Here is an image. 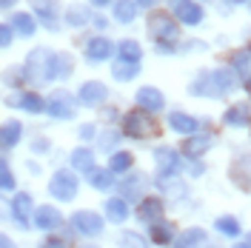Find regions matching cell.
<instances>
[{"instance_id":"6da1fadb","label":"cell","mask_w":251,"mask_h":248,"mask_svg":"<svg viewBox=\"0 0 251 248\" xmlns=\"http://www.w3.org/2000/svg\"><path fill=\"white\" fill-rule=\"evenodd\" d=\"M149 37L160 46V51H172V43H177V37H180V23H174L169 12H151L149 15Z\"/></svg>"},{"instance_id":"7a4b0ae2","label":"cell","mask_w":251,"mask_h":248,"mask_svg":"<svg viewBox=\"0 0 251 248\" xmlns=\"http://www.w3.org/2000/svg\"><path fill=\"white\" fill-rule=\"evenodd\" d=\"M123 134L131 140L160 137V123L154 120V114H149L146 109H134L123 117Z\"/></svg>"},{"instance_id":"3957f363","label":"cell","mask_w":251,"mask_h":248,"mask_svg":"<svg viewBox=\"0 0 251 248\" xmlns=\"http://www.w3.org/2000/svg\"><path fill=\"white\" fill-rule=\"evenodd\" d=\"M49 194L54 197V200L60 202H69L77 197V177H75V171H54L51 174V183H49Z\"/></svg>"},{"instance_id":"277c9868","label":"cell","mask_w":251,"mask_h":248,"mask_svg":"<svg viewBox=\"0 0 251 248\" xmlns=\"http://www.w3.org/2000/svg\"><path fill=\"white\" fill-rule=\"evenodd\" d=\"M228 180H231L240 191L251 194V154H243V157H237V160H231V166H228Z\"/></svg>"},{"instance_id":"5b68a950","label":"cell","mask_w":251,"mask_h":248,"mask_svg":"<svg viewBox=\"0 0 251 248\" xmlns=\"http://www.w3.org/2000/svg\"><path fill=\"white\" fill-rule=\"evenodd\" d=\"M46 109L54 120H69V117H75V97L69 92H63V89H57V92H51Z\"/></svg>"},{"instance_id":"8992f818","label":"cell","mask_w":251,"mask_h":248,"mask_svg":"<svg viewBox=\"0 0 251 248\" xmlns=\"http://www.w3.org/2000/svg\"><path fill=\"white\" fill-rule=\"evenodd\" d=\"M72 228L83 237H97L103 231V217L97 211H75L72 214Z\"/></svg>"},{"instance_id":"52a82bcc","label":"cell","mask_w":251,"mask_h":248,"mask_svg":"<svg viewBox=\"0 0 251 248\" xmlns=\"http://www.w3.org/2000/svg\"><path fill=\"white\" fill-rule=\"evenodd\" d=\"M172 9H174V17L180 23H186V26H200L205 17L203 6L194 3V0H172Z\"/></svg>"},{"instance_id":"ba28073f","label":"cell","mask_w":251,"mask_h":248,"mask_svg":"<svg viewBox=\"0 0 251 248\" xmlns=\"http://www.w3.org/2000/svg\"><path fill=\"white\" fill-rule=\"evenodd\" d=\"M51 57H54V51H49V49H34V51L29 54V60H26V72H29V77L49 80Z\"/></svg>"},{"instance_id":"9c48e42d","label":"cell","mask_w":251,"mask_h":248,"mask_svg":"<svg viewBox=\"0 0 251 248\" xmlns=\"http://www.w3.org/2000/svg\"><path fill=\"white\" fill-rule=\"evenodd\" d=\"M163 214H166V202L160 200V197H146V200H140V208H137V220L140 223L154 225V223L163 220Z\"/></svg>"},{"instance_id":"30bf717a","label":"cell","mask_w":251,"mask_h":248,"mask_svg":"<svg viewBox=\"0 0 251 248\" xmlns=\"http://www.w3.org/2000/svg\"><path fill=\"white\" fill-rule=\"evenodd\" d=\"M109 97V89H106V83H100V80H89V83H83L80 86V94L77 100L83 103V106H100L103 100Z\"/></svg>"},{"instance_id":"8fae6325","label":"cell","mask_w":251,"mask_h":248,"mask_svg":"<svg viewBox=\"0 0 251 248\" xmlns=\"http://www.w3.org/2000/svg\"><path fill=\"white\" fill-rule=\"evenodd\" d=\"M154 160H157V171H160V174H177L180 166H183L180 154L174 151L172 146H157L154 149Z\"/></svg>"},{"instance_id":"7c38bea8","label":"cell","mask_w":251,"mask_h":248,"mask_svg":"<svg viewBox=\"0 0 251 248\" xmlns=\"http://www.w3.org/2000/svg\"><path fill=\"white\" fill-rule=\"evenodd\" d=\"M174 248H205L208 246V234H205V228H200V225H191V228H186L183 234H177L174 237Z\"/></svg>"},{"instance_id":"4fadbf2b","label":"cell","mask_w":251,"mask_h":248,"mask_svg":"<svg viewBox=\"0 0 251 248\" xmlns=\"http://www.w3.org/2000/svg\"><path fill=\"white\" fill-rule=\"evenodd\" d=\"M157 188H160L166 197H172V200H183L188 194V186L177 177V174H157Z\"/></svg>"},{"instance_id":"5bb4252c","label":"cell","mask_w":251,"mask_h":248,"mask_svg":"<svg viewBox=\"0 0 251 248\" xmlns=\"http://www.w3.org/2000/svg\"><path fill=\"white\" fill-rule=\"evenodd\" d=\"M211 146H214V137H211V134H191V137H186V143H183V154H186L188 160H200Z\"/></svg>"},{"instance_id":"9a60e30c","label":"cell","mask_w":251,"mask_h":248,"mask_svg":"<svg viewBox=\"0 0 251 248\" xmlns=\"http://www.w3.org/2000/svg\"><path fill=\"white\" fill-rule=\"evenodd\" d=\"M223 123L231 125V128H246V125H251V106L249 103H234V106H228L226 114H223Z\"/></svg>"},{"instance_id":"2e32d148","label":"cell","mask_w":251,"mask_h":248,"mask_svg":"<svg viewBox=\"0 0 251 248\" xmlns=\"http://www.w3.org/2000/svg\"><path fill=\"white\" fill-rule=\"evenodd\" d=\"M134 100H137V106L146 111H163V106H166V97L160 94V89H154V86H143L140 92L134 94Z\"/></svg>"},{"instance_id":"e0dca14e","label":"cell","mask_w":251,"mask_h":248,"mask_svg":"<svg viewBox=\"0 0 251 248\" xmlns=\"http://www.w3.org/2000/svg\"><path fill=\"white\" fill-rule=\"evenodd\" d=\"M143 191H146V174H140V171L128 174L120 183V197L123 200H143Z\"/></svg>"},{"instance_id":"ac0fdd59","label":"cell","mask_w":251,"mask_h":248,"mask_svg":"<svg viewBox=\"0 0 251 248\" xmlns=\"http://www.w3.org/2000/svg\"><path fill=\"white\" fill-rule=\"evenodd\" d=\"M169 125H172L177 134H183V137L197 134V128H200L197 117H191V114H186V111H172V114H169Z\"/></svg>"},{"instance_id":"d6986e66","label":"cell","mask_w":251,"mask_h":248,"mask_svg":"<svg viewBox=\"0 0 251 248\" xmlns=\"http://www.w3.org/2000/svg\"><path fill=\"white\" fill-rule=\"evenodd\" d=\"M111 51H114L111 40H106V37H92V40L86 43V60L89 63H103Z\"/></svg>"},{"instance_id":"ffe728a7","label":"cell","mask_w":251,"mask_h":248,"mask_svg":"<svg viewBox=\"0 0 251 248\" xmlns=\"http://www.w3.org/2000/svg\"><path fill=\"white\" fill-rule=\"evenodd\" d=\"M31 9L37 12V15L43 17V26L51 31H57L60 26H57V0H31Z\"/></svg>"},{"instance_id":"44dd1931","label":"cell","mask_w":251,"mask_h":248,"mask_svg":"<svg viewBox=\"0 0 251 248\" xmlns=\"http://www.w3.org/2000/svg\"><path fill=\"white\" fill-rule=\"evenodd\" d=\"M72 69H75L72 54H66V51H54V57H51V69H49V80L69 77V74H72Z\"/></svg>"},{"instance_id":"7402d4cb","label":"cell","mask_w":251,"mask_h":248,"mask_svg":"<svg viewBox=\"0 0 251 248\" xmlns=\"http://www.w3.org/2000/svg\"><path fill=\"white\" fill-rule=\"evenodd\" d=\"M34 223H37V228H43V231H54V228L60 225V211H57L54 205H40V208L34 211Z\"/></svg>"},{"instance_id":"603a6c76","label":"cell","mask_w":251,"mask_h":248,"mask_svg":"<svg viewBox=\"0 0 251 248\" xmlns=\"http://www.w3.org/2000/svg\"><path fill=\"white\" fill-rule=\"evenodd\" d=\"M31 197L23 191V194H17L15 200H12V214H15L17 225H23V228H29V214H31Z\"/></svg>"},{"instance_id":"cb8c5ba5","label":"cell","mask_w":251,"mask_h":248,"mask_svg":"<svg viewBox=\"0 0 251 248\" xmlns=\"http://www.w3.org/2000/svg\"><path fill=\"white\" fill-rule=\"evenodd\" d=\"M23 137V125L17 120H9V123L0 125V149H15Z\"/></svg>"},{"instance_id":"d4e9b609","label":"cell","mask_w":251,"mask_h":248,"mask_svg":"<svg viewBox=\"0 0 251 248\" xmlns=\"http://www.w3.org/2000/svg\"><path fill=\"white\" fill-rule=\"evenodd\" d=\"M149 237H151V243H154V246H172L177 234H174L172 223H163V220H160V223H154V225L149 228Z\"/></svg>"},{"instance_id":"484cf974","label":"cell","mask_w":251,"mask_h":248,"mask_svg":"<svg viewBox=\"0 0 251 248\" xmlns=\"http://www.w3.org/2000/svg\"><path fill=\"white\" fill-rule=\"evenodd\" d=\"M211 83H214L217 97H223V94H228L234 89V72L231 69H217V72H211Z\"/></svg>"},{"instance_id":"4316f807","label":"cell","mask_w":251,"mask_h":248,"mask_svg":"<svg viewBox=\"0 0 251 248\" xmlns=\"http://www.w3.org/2000/svg\"><path fill=\"white\" fill-rule=\"evenodd\" d=\"M106 217L111 220V223H126L128 220V200H123V197H111L109 202H106Z\"/></svg>"},{"instance_id":"83f0119b","label":"cell","mask_w":251,"mask_h":248,"mask_svg":"<svg viewBox=\"0 0 251 248\" xmlns=\"http://www.w3.org/2000/svg\"><path fill=\"white\" fill-rule=\"evenodd\" d=\"M214 228H217V234H223V237H240V234H243V225H240V220H237L234 214H220V217L214 220Z\"/></svg>"},{"instance_id":"f1b7e54d","label":"cell","mask_w":251,"mask_h":248,"mask_svg":"<svg viewBox=\"0 0 251 248\" xmlns=\"http://www.w3.org/2000/svg\"><path fill=\"white\" fill-rule=\"evenodd\" d=\"M134 17H137V3L134 0H117L114 3V20L117 23L128 26V23H134Z\"/></svg>"},{"instance_id":"f546056e","label":"cell","mask_w":251,"mask_h":248,"mask_svg":"<svg viewBox=\"0 0 251 248\" xmlns=\"http://www.w3.org/2000/svg\"><path fill=\"white\" fill-rule=\"evenodd\" d=\"M231 72L243 74V77H251V49H240V51L231 54Z\"/></svg>"},{"instance_id":"4dcf8cb0","label":"cell","mask_w":251,"mask_h":248,"mask_svg":"<svg viewBox=\"0 0 251 248\" xmlns=\"http://www.w3.org/2000/svg\"><path fill=\"white\" fill-rule=\"evenodd\" d=\"M34 17L29 15V12H17V15H12V31H17V34H23V37H31L34 34Z\"/></svg>"},{"instance_id":"1f68e13d","label":"cell","mask_w":251,"mask_h":248,"mask_svg":"<svg viewBox=\"0 0 251 248\" xmlns=\"http://www.w3.org/2000/svg\"><path fill=\"white\" fill-rule=\"evenodd\" d=\"M66 23H69L72 29H80V26L92 23V12H89L86 6H69V9H66Z\"/></svg>"},{"instance_id":"d6a6232c","label":"cell","mask_w":251,"mask_h":248,"mask_svg":"<svg viewBox=\"0 0 251 248\" xmlns=\"http://www.w3.org/2000/svg\"><path fill=\"white\" fill-rule=\"evenodd\" d=\"M111 74H114V80H120V83H126V80H134L137 74H140V63L117 60V63H114V69H111Z\"/></svg>"},{"instance_id":"836d02e7","label":"cell","mask_w":251,"mask_h":248,"mask_svg":"<svg viewBox=\"0 0 251 248\" xmlns=\"http://www.w3.org/2000/svg\"><path fill=\"white\" fill-rule=\"evenodd\" d=\"M131 166H134V154H128V151H114L109 160V169L114 174H126V171H131Z\"/></svg>"},{"instance_id":"e575fe53","label":"cell","mask_w":251,"mask_h":248,"mask_svg":"<svg viewBox=\"0 0 251 248\" xmlns=\"http://www.w3.org/2000/svg\"><path fill=\"white\" fill-rule=\"evenodd\" d=\"M191 94H200V97H217V92H214V83H211V72H205V74H200V77L191 83V89H188Z\"/></svg>"},{"instance_id":"d590c367","label":"cell","mask_w":251,"mask_h":248,"mask_svg":"<svg viewBox=\"0 0 251 248\" xmlns=\"http://www.w3.org/2000/svg\"><path fill=\"white\" fill-rule=\"evenodd\" d=\"M117 54H120V60L140 63V57H143V49L137 46V40H120V46H117Z\"/></svg>"},{"instance_id":"8d00e7d4","label":"cell","mask_w":251,"mask_h":248,"mask_svg":"<svg viewBox=\"0 0 251 248\" xmlns=\"http://www.w3.org/2000/svg\"><path fill=\"white\" fill-rule=\"evenodd\" d=\"M72 166L75 171H94V154L89 149H75V154H72Z\"/></svg>"},{"instance_id":"74e56055","label":"cell","mask_w":251,"mask_h":248,"mask_svg":"<svg viewBox=\"0 0 251 248\" xmlns=\"http://www.w3.org/2000/svg\"><path fill=\"white\" fill-rule=\"evenodd\" d=\"M111 186H114V171H111V169L92 171V188H94V191H109Z\"/></svg>"},{"instance_id":"f35d334b","label":"cell","mask_w":251,"mask_h":248,"mask_svg":"<svg viewBox=\"0 0 251 248\" xmlns=\"http://www.w3.org/2000/svg\"><path fill=\"white\" fill-rule=\"evenodd\" d=\"M20 109H26L29 114H40V111L46 109V103H43V97L34 92H20Z\"/></svg>"},{"instance_id":"ab89813d","label":"cell","mask_w":251,"mask_h":248,"mask_svg":"<svg viewBox=\"0 0 251 248\" xmlns=\"http://www.w3.org/2000/svg\"><path fill=\"white\" fill-rule=\"evenodd\" d=\"M117 246L120 248H149V243H146L143 234H137V231H123L117 237Z\"/></svg>"},{"instance_id":"60d3db41","label":"cell","mask_w":251,"mask_h":248,"mask_svg":"<svg viewBox=\"0 0 251 248\" xmlns=\"http://www.w3.org/2000/svg\"><path fill=\"white\" fill-rule=\"evenodd\" d=\"M12 188H15V174L0 160V191H12Z\"/></svg>"},{"instance_id":"b9f144b4","label":"cell","mask_w":251,"mask_h":248,"mask_svg":"<svg viewBox=\"0 0 251 248\" xmlns=\"http://www.w3.org/2000/svg\"><path fill=\"white\" fill-rule=\"evenodd\" d=\"M12 37H15V31H12V26L0 23V49H9V46H12Z\"/></svg>"},{"instance_id":"7bdbcfd3","label":"cell","mask_w":251,"mask_h":248,"mask_svg":"<svg viewBox=\"0 0 251 248\" xmlns=\"http://www.w3.org/2000/svg\"><path fill=\"white\" fill-rule=\"evenodd\" d=\"M23 77H29V72H26V69H23V72L17 69V72H9V74H3V80H6V83H12V86L23 83Z\"/></svg>"},{"instance_id":"ee69618b","label":"cell","mask_w":251,"mask_h":248,"mask_svg":"<svg viewBox=\"0 0 251 248\" xmlns=\"http://www.w3.org/2000/svg\"><path fill=\"white\" fill-rule=\"evenodd\" d=\"M83 140H94V134H97V128H94L92 123H86V125H80V131H77Z\"/></svg>"},{"instance_id":"f6af8a7d","label":"cell","mask_w":251,"mask_h":248,"mask_svg":"<svg viewBox=\"0 0 251 248\" xmlns=\"http://www.w3.org/2000/svg\"><path fill=\"white\" fill-rule=\"evenodd\" d=\"M117 134H114V131H109V134H103V140H100V146H103V149H111V146H114V143H117Z\"/></svg>"},{"instance_id":"bcb514c9","label":"cell","mask_w":251,"mask_h":248,"mask_svg":"<svg viewBox=\"0 0 251 248\" xmlns=\"http://www.w3.org/2000/svg\"><path fill=\"white\" fill-rule=\"evenodd\" d=\"M43 248H69V246L63 243L60 237H51V240H46V243H43Z\"/></svg>"},{"instance_id":"7dc6e473","label":"cell","mask_w":251,"mask_h":248,"mask_svg":"<svg viewBox=\"0 0 251 248\" xmlns=\"http://www.w3.org/2000/svg\"><path fill=\"white\" fill-rule=\"evenodd\" d=\"M188 171H191V177H200V174L205 171V166H203V163H191V169H188Z\"/></svg>"},{"instance_id":"c3c4849f","label":"cell","mask_w":251,"mask_h":248,"mask_svg":"<svg viewBox=\"0 0 251 248\" xmlns=\"http://www.w3.org/2000/svg\"><path fill=\"white\" fill-rule=\"evenodd\" d=\"M0 248H15V243H12L9 237H3V234H0Z\"/></svg>"},{"instance_id":"681fc988","label":"cell","mask_w":251,"mask_h":248,"mask_svg":"<svg viewBox=\"0 0 251 248\" xmlns=\"http://www.w3.org/2000/svg\"><path fill=\"white\" fill-rule=\"evenodd\" d=\"M94 26H97V29H106V26H109V20H106V17H97V20H92Z\"/></svg>"},{"instance_id":"f907efd6","label":"cell","mask_w":251,"mask_h":248,"mask_svg":"<svg viewBox=\"0 0 251 248\" xmlns=\"http://www.w3.org/2000/svg\"><path fill=\"white\" fill-rule=\"evenodd\" d=\"M46 146H49L46 140H37V143H34V151H43V149H46Z\"/></svg>"},{"instance_id":"816d5d0a","label":"cell","mask_w":251,"mask_h":248,"mask_svg":"<svg viewBox=\"0 0 251 248\" xmlns=\"http://www.w3.org/2000/svg\"><path fill=\"white\" fill-rule=\"evenodd\" d=\"M17 0H0V9H9V6H15Z\"/></svg>"},{"instance_id":"f5cc1de1","label":"cell","mask_w":251,"mask_h":248,"mask_svg":"<svg viewBox=\"0 0 251 248\" xmlns=\"http://www.w3.org/2000/svg\"><path fill=\"white\" fill-rule=\"evenodd\" d=\"M134 3H137V6H154L157 0H134Z\"/></svg>"},{"instance_id":"db71d44e","label":"cell","mask_w":251,"mask_h":248,"mask_svg":"<svg viewBox=\"0 0 251 248\" xmlns=\"http://www.w3.org/2000/svg\"><path fill=\"white\" fill-rule=\"evenodd\" d=\"M94 3H97V6H106V3H111V0H94Z\"/></svg>"},{"instance_id":"11a10c76","label":"cell","mask_w":251,"mask_h":248,"mask_svg":"<svg viewBox=\"0 0 251 248\" xmlns=\"http://www.w3.org/2000/svg\"><path fill=\"white\" fill-rule=\"evenodd\" d=\"M246 246H249V248H251V231H249V234H246Z\"/></svg>"},{"instance_id":"9f6ffc18","label":"cell","mask_w":251,"mask_h":248,"mask_svg":"<svg viewBox=\"0 0 251 248\" xmlns=\"http://www.w3.org/2000/svg\"><path fill=\"white\" fill-rule=\"evenodd\" d=\"M246 89H249V94H251V77H246Z\"/></svg>"},{"instance_id":"6f0895ef","label":"cell","mask_w":251,"mask_h":248,"mask_svg":"<svg viewBox=\"0 0 251 248\" xmlns=\"http://www.w3.org/2000/svg\"><path fill=\"white\" fill-rule=\"evenodd\" d=\"M228 3H251V0H228Z\"/></svg>"},{"instance_id":"680465c9","label":"cell","mask_w":251,"mask_h":248,"mask_svg":"<svg viewBox=\"0 0 251 248\" xmlns=\"http://www.w3.org/2000/svg\"><path fill=\"white\" fill-rule=\"evenodd\" d=\"M234 248H249V246H246V243H243V246H234Z\"/></svg>"},{"instance_id":"91938a15","label":"cell","mask_w":251,"mask_h":248,"mask_svg":"<svg viewBox=\"0 0 251 248\" xmlns=\"http://www.w3.org/2000/svg\"><path fill=\"white\" fill-rule=\"evenodd\" d=\"M86 248H94V246H86Z\"/></svg>"}]
</instances>
